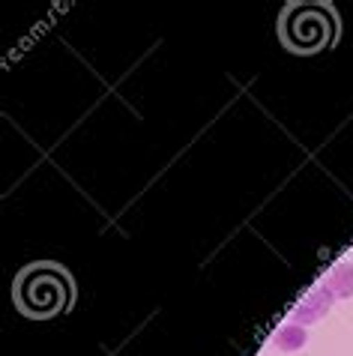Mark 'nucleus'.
Masks as SVG:
<instances>
[{
    "instance_id": "1",
    "label": "nucleus",
    "mask_w": 353,
    "mask_h": 356,
    "mask_svg": "<svg viewBox=\"0 0 353 356\" xmlns=\"http://www.w3.org/2000/svg\"><path fill=\"white\" fill-rule=\"evenodd\" d=\"M72 300V282L60 266L54 264H36L22 273L15 284V302L18 309L31 318H51L57 312H66Z\"/></svg>"
},
{
    "instance_id": "2",
    "label": "nucleus",
    "mask_w": 353,
    "mask_h": 356,
    "mask_svg": "<svg viewBox=\"0 0 353 356\" xmlns=\"http://www.w3.org/2000/svg\"><path fill=\"white\" fill-rule=\"evenodd\" d=\"M279 33L293 51H318L336 36V15L323 3H293L281 15Z\"/></svg>"
},
{
    "instance_id": "3",
    "label": "nucleus",
    "mask_w": 353,
    "mask_h": 356,
    "mask_svg": "<svg viewBox=\"0 0 353 356\" xmlns=\"http://www.w3.org/2000/svg\"><path fill=\"white\" fill-rule=\"evenodd\" d=\"M332 296L327 288H315L311 291L306 300H302L299 305H297V312H293V323H299V326H309V323H315V321H320L323 314H329V309H332Z\"/></svg>"
},
{
    "instance_id": "4",
    "label": "nucleus",
    "mask_w": 353,
    "mask_h": 356,
    "mask_svg": "<svg viewBox=\"0 0 353 356\" xmlns=\"http://www.w3.org/2000/svg\"><path fill=\"white\" fill-rule=\"evenodd\" d=\"M323 288H327L332 296H353V264L332 266L329 275L323 279Z\"/></svg>"
},
{
    "instance_id": "5",
    "label": "nucleus",
    "mask_w": 353,
    "mask_h": 356,
    "mask_svg": "<svg viewBox=\"0 0 353 356\" xmlns=\"http://www.w3.org/2000/svg\"><path fill=\"white\" fill-rule=\"evenodd\" d=\"M276 348L284 350V353H293V350H299L302 344L309 341V330L306 326H299V323H284L281 330L276 332Z\"/></svg>"
}]
</instances>
